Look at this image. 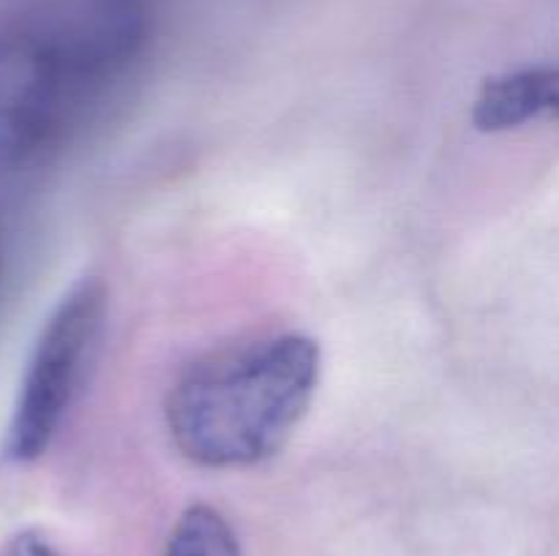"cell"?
Listing matches in <instances>:
<instances>
[{
    "label": "cell",
    "instance_id": "cell-1",
    "mask_svg": "<svg viewBox=\"0 0 559 556\" xmlns=\"http://www.w3.org/2000/svg\"><path fill=\"white\" fill-rule=\"evenodd\" d=\"M145 36V0H25L0 11V167L58 150Z\"/></svg>",
    "mask_w": 559,
    "mask_h": 556
},
{
    "label": "cell",
    "instance_id": "cell-7",
    "mask_svg": "<svg viewBox=\"0 0 559 556\" xmlns=\"http://www.w3.org/2000/svg\"><path fill=\"white\" fill-rule=\"evenodd\" d=\"M3 276H5V227H3V216H0V287H3Z\"/></svg>",
    "mask_w": 559,
    "mask_h": 556
},
{
    "label": "cell",
    "instance_id": "cell-5",
    "mask_svg": "<svg viewBox=\"0 0 559 556\" xmlns=\"http://www.w3.org/2000/svg\"><path fill=\"white\" fill-rule=\"evenodd\" d=\"M164 556H243V551L216 507L191 505L175 521Z\"/></svg>",
    "mask_w": 559,
    "mask_h": 556
},
{
    "label": "cell",
    "instance_id": "cell-4",
    "mask_svg": "<svg viewBox=\"0 0 559 556\" xmlns=\"http://www.w3.org/2000/svg\"><path fill=\"white\" fill-rule=\"evenodd\" d=\"M540 114L559 120V65H530L484 80L473 101V123L484 134L513 131Z\"/></svg>",
    "mask_w": 559,
    "mask_h": 556
},
{
    "label": "cell",
    "instance_id": "cell-2",
    "mask_svg": "<svg viewBox=\"0 0 559 556\" xmlns=\"http://www.w3.org/2000/svg\"><path fill=\"white\" fill-rule=\"evenodd\" d=\"M320 374V343L298 330L213 349L169 387V439L202 469L257 467L284 450L314 401Z\"/></svg>",
    "mask_w": 559,
    "mask_h": 556
},
{
    "label": "cell",
    "instance_id": "cell-6",
    "mask_svg": "<svg viewBox=\"0 0 559 556\" xmlns=\"http://www.w3.org/2000/svg\"><path fill=\"white\" fill-rule=\"evenodd\" d=\"M11 556H63L44 534L25 529L11 540Z\"/></svg>",
    "mask_w": 559,
    "mask_h": 556
},
{
    "label": "cell",
    "instance_id": "cell-3",
    "mask_svg": "<svg viewBox=\"0 0 559 556\" xmlns=\"http://www.w3.org/2000/svg\"><path fill=\"white\" fill-rule=\"evenodd\" d=\"M104 322L107 287L93 276L71 283L49 311L16 387L3 436L5 461H38L52 447L85 382Z\"/></svg>",
    "mask_w": 559,
    "mask_h": 556
}]
</instances>
